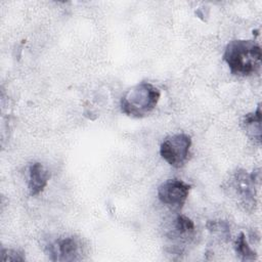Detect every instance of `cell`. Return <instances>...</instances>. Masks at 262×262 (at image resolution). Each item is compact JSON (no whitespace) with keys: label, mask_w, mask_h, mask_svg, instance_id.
Returning a JSON list of instances; mask_svg holds the SVG:
<instances>
[{"label":"cell","mask_w":262,"mask_h":262,"mask_svg":"<svg viewBox=\"0 0 262 262\" xmlns=\"http://www.w3.org/2000/svg\"><path fill=\"white\" fill-rule=\"evenodd\" d=\"M261 58V48L253 40H232L226 45L223 53V59L231 74L241 77L258 73Z\"/></svg>","instance_id":"cell-1"},{"label":"cell","mask_w":262,"mask_h":262,"mask_svg":"<svg viewBox=\"0 0 262 262\" xmlns=\"http://www.w3.org/2000/svg\"><path fill=\"white\" fill-rule=\"evenodd\" d=\"M160 97L161 92L158 87L148 82H140L122 96L121 112L132 118H143L154 111Z\"/></svg>","instance_id":"cell-2"},{"label":"cell","mask_w":262,"mask_h":262,"mask_svg":"<svg viewBox=\"0 0 262 262\" xmlns=\"http://www.w3.org/2000/svg\"><path fill=\"white\" fill-rule=\"evenodd\" d=\"M191 137L185 133L168 136L160 146L161 157L172 167L181 168L188 159Z\"/></svg>","instance_id":"cell-3"},{"label":"cell","mask_w":262,"mask_h":262,"mask_svg":"<svg viewBox=\"0 0 262 262\" xmlns=\"http://www.w3.org/2000/svg\"><path fill=\"white\" fill-rule=\"evenodd\" d=\"M191 185L180 179H168L158 187V198L162 204L178 212L183 207Z\"/></svg>","instance_id":"cell-4"},{"label":"cell","mask_w":262,"mask_h":262,"mask_svg":"<svg viewBox=\"0 0 262 262\" xmlns=\"http://www.w3.org/2000/svg\"><path fill=\"white\" fill-rule=\"evenodd\" d=\"M260 180V172L253 171L249 174L246 170L238 169L233 177L231 186L239 196L245 209L252 210L256 205V183Z\"/></svg>","instance_id":"cell-5"},{"label":"cell","mask_w":262,"mask_h":262,"mask_svg":"<svg viewBox=\"0 0 262 262\" xmlns=\"http://www.w3.org/2000/svg\"><path fill=\"white\" fill-rule=\"evenodd\" d=\"M80 245L76 237L68 236L57 239L53 245L49 246V254L51 260L73 261L78 259Z\"/></svg>","instance_id":"cell-6"},{"label":"cell","mask_w":262,"mask_h":262,"mask_svg":"<svg viewBox=\"0 0 262 262\" xmlns=\"http://www.w3.org/2000/svg\"><path fill=\"white\" fill-rule=\"evenodd\" d=\"M50 178L49 171L41 163H33L29 168V190L31 195H37L43 191Z\"/></svg>","instance_id":"cell-7"},{"label":"cell","mask_w":262,"mask_h":262,"mask_svg":"<svg viewBox=\"0 0 262 262\" xmlns=\"http://www.w3.org/2000/svg\"><path fill=\"white\" fill-rule=\"evenodd\" d=\"M242 126L246 133L258 143L261 141V107L257 106V110L253 113L247 114L242 121Z\"/></svg>","instance_id":"cell-8"},{"label":"cell","mask_w":262,"mask_h":262,"mask_svg":"<svg viewBox=\"0 0 262 262\" xmlns=\"http://www.w3.org/2000/svg\"><path fill=\"white\" fill-rule=\"evenodd\" d=\"M234 250L236 254L241 257V259L244 261H252V260H255L257 257L256 252L253 251L251 247L248 245L246 235L243 232L238 234V236L234 242Z\"/></svg>","instance_id":"cell-9"},{"label":"cell","mask_w":262,"mask_h":262,"mask_svg":"<svg viewBox=\"0 0 262 262\" xmlns=\"http://www.w3.org/2000/svg\"><path fill=\"white\" fill-rule=\"evenodd\" d=\"M174 229L178 236H189L194 232L193 221L185 215H178L174 221Z\"/></svg>","instance_id":"cell-10"},{"label":"cell","mask_w":262,"mask_h":262,"mask_svg":"<svg viewBox=\"0 0 262 262\" xmlns=\"http://www.w3.org/2000/svg\"><path fill=\"white\" fill-rule=\"evenodd\" d=\"M207 228L213 232V233H218L222 236H225V237H228L230 235L229 233V227H228V224L225 222V221H222V220H213V221H209L207 223Z\"/></svg>","instance_id":"cell-11"},{"label":"cell","mask_w":262,"mask_h":262,"mask_svg":"<svg viewBox=\"0 0 262 262\" xmlns=\"http://www.w3.org/2000/svg\"><path fill=\"white\" fill-rule=\"evenodd\" d=\"M1 260L2 261H24L25 257L23 256L21 253H19L16 250L2 249Z\"/></svg>","instance_id":"cell-12"}]
</instances>
